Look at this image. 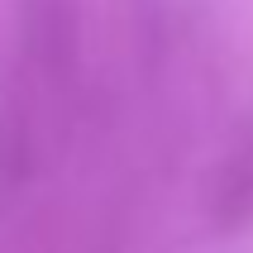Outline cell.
Returning a JSON list of instances; mask_svg holds the SVG:
<instances>
[{"instance_id": "6da1fadb", "label": "cell", "mask_w": 253, "mask_h": 253, "mask_svg": "<svg viewBox=\"0 0 253 253\" xmlns=\"http://www.w3.org/2000/svg\"><path fill=\"white\" fill-rule=\"evenodd\" d=\"M211 215L225 229L253 220V139H244L225 158V168L215 177V191H211Z\"/></svg>"}]
</instances>
